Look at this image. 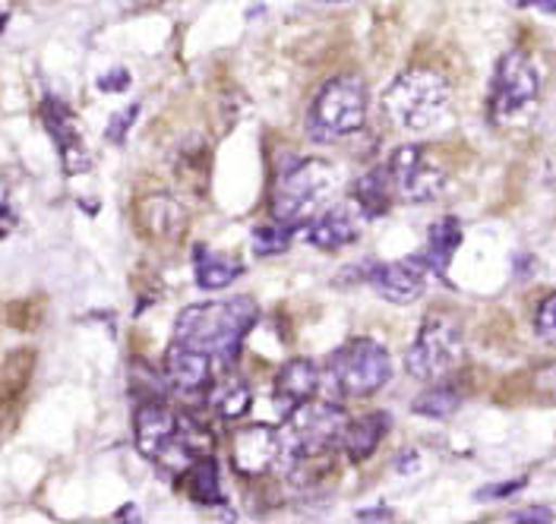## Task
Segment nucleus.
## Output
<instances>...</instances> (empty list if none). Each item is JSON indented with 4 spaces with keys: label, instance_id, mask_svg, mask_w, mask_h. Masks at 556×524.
I'll list each match as a JSON object with an SVG mask.
<instances>
[{
    "label": "nucleus",
    "instance_id": "obj_35",
    "mask_svg": "<svg viewBox=\"0 0 556 524\" xmlns=\"http://www.w3.org/2000/svg\"><path fill=\"white\" fill-rule=\"evenodd\" d=\"M509 3H513V7H531L534 0H509Z\"/></svg>",
    "mask_w": 556,
    "mask_h": 524
},
{
    "label": "nucleus",
    "instance_id": "obj_27",
    "mask_svg": "<svg viewBox=\"0 0 556 524\" xmlns=\"http://www.w3.org/2000/svg\"><path fill=\"white\" fill-rule=\"evenodd\" d=\"M534 332L544 338V342H556V291L547 294L534 314Z\"/></svg>",
    "mask_w": 556,
    "mask_h": 524
},
{
    "label": "nucleus",
    "instance_id": "obj_2",
    "mask_svg": "<svg viewBox=\"0 0 556 524\" xmlns=\"http://www.w3.org/2000/svg\"><path fill=\"white\" fill-rule=\"evenodd\" d=\"M339 193V175L329 162L319 158H294L276 177L273 190V215L288 225H311L319 212L332 206Z\"/></svg>",
    "mask_w": 556,
    "mask_h": 524
},
{
    "label": "nucleus",
    "instance_id": "obj_20",
    "mask_svg": "<svg viewBox=\"0 0 556 524\" xmlns=\"http://www.w3.org/2000/svg\"><path fill=\"white\" fill-rule=\"evenodd\" d=\"M193 276H197V284L203 291H218V287H228L231 281L241 276V266L231 256H222V253H212L206 246H197L193 250Z\"/></svg>",
    "mask_w": 556,
    "mask_h": 524
},
{
    "label": "nucleus",
    "instance_id": "obj_25",
    "mask_svg": "<svg viewBox=\"0 0 556 524\" xmlns=\"http://www.w3.org/2000/svg\"><path fill=\"white\" fill-rule=\"evenodd\" d=\"M142 218H146V221H149V218H159V221H162V225H159V238H174V234L184 231V212L177 209L172 200H165V196L149 200V203L142 206Z\"/></svg>",
    "mask_w": 556,
    "mask_h": 524
},
{
    "label": "nucleus",
    "instance_id": "obj_19",
    "mask_svg": "<svg viewBox=\"0 0 556 524\" xmlns=\"http://www.w3.org/2000/svg\"><path fill=\"white\" fill-rule=\"evenodd\" d=\"M462 246V225L455 221V218H440V221H433L430 225V231H427V244H424V263L430 266V272H437V276H446V269H450L452 256H455V250Z\"/></svg>",
    "mask_w": 556,
    "mask_h": 524
},
{
    "label": "nucleus",
    "instance_id": "obj_9",
    "mask_svg": "<svg viewBox=\"0 0 556 524\" xmlns=\"http://www.w3.org/2000/svg\"><path fill=\"white\" fill-rule=\"evenodd\" d=\"M386 171H389L395 196L405 200V203H433L446 190V168L424 145L395 149Z\"/></svg>",
    "mask_w": 556,
    "mask_h": 524
},
{
    "label": "nucleus",
    "instance_id": "obj_14",
    "mask_svg": "<svg viewBox=\"0 0 556 524\" xmlns=\"http://www.w3.org/2000/svg\"><path fill=\"white\" fill-rule=\"evenodd\" d=\"M41 117H45V127L51 133V140L58 145L61 158H64V171L67 175H79V171H89V152L83 145L79 137V127H76V117L70 114V107L58 99H48L41 105Z\"/></svg>",
    "mask_w": 556,
    "mask_h": 524
},
{
    "label": "nucleus",
    "instance_id": "obj_26",
    "mask_svg": "<svg viewBox=\"0 0 556 524\" xmlns=\"http://www.w3.org/2000/svg\"><path fill=\"white\" fill-rule=\"evenodd\" d=\"M177 436H180V443L190 449V455H208L212 452V430H208L203 420L190 418V414H180V420H177Z\"/></svg>",
    "mask_w": 556,
    "mask_h": 524
},
{
    "label": "nucleus",
    "instance_id": "obj_10",
    "mask_svg": "<svg viewBox=\"0 0 556 524\" xmlns=\"http://www.w3.org/2000/svg\"><path fill=\"white\" fill-rule=\"evenodd\" d=\"M541 79L534 64L528 61V54L521 51H509L500 57L496 73H493V86H490V111L493 117L506 120L516 117L519 111L531 105L538 99Z\"/></svg>",
    "mask_w": 556,
    "mask_h": 524
},
{
    "label": "nucleus",
    "instance_id": "obj_15",
    "mask_svg": "<svg viewBox=\"0 0 556 524\" xmlns=\"http://www.w3.org/2000/svg\"><path fill=\"white\" fill-rule=\"evenodd\" d=\"M361 215L364 209L357 212V206H329L307 225V244L316 250H342L354 244L364 231Z\"/></svg>",
    "mask_w": 556,
    "mask_h": 524
},
{
    "label": "nucleus",
    "instance_id": "obj_13",
    "mask_svg": "<svg viewBox=\"0 0 556 524\" xmlns=\"http://www.w3.org/2000/svg\"><path fill=\"white\" fill-rule=\"evenodd\" d=\"M212 357L203 350L190 348V345H180L172 342V348L165 350V380L172 385L174 392L180 395H200L208 392V385L215 383V373H212Z\"/></svg>",
    "mask_w": 556,
    "mask_h": 524
},
{
    "label": "nucleus",
    "instance_id": "obj_28",
    "mask_svg": "<svg viewBox=\"0 0 556 524\" xmlns=\"http://www.w3.org/2000/svg\"><path fill=\"white\" fill-rule=\"evenodd\" d=\"M137 114H139V105H130L127 111H121V114L108 124V140L124 142L127 130H130V127H134V120H137Z\"/></svg>",
    "mask_w": 556,
    "mask_h": 524
},
{
    "label": "nucleus",
    "instance_id": "obj_22",
    "mask_svg": "<svg viewBox=\"0 0 556 524\" xmlns=\"http://www.w3.org/2000/svg\"><path fill=\"white\" fill-rule=\"evenodd\" d=\"M392 196H395V190H392V180H389L386 168L370 171L354 183V200L364 209V215H386L392 206Z\"/></svg>",
    "mask_w": 556,
    "mask_h": 524
},
{
    "label": "nucleus",
    "instance_id": "obj_30",
    "mask_svg": "<svg viewBox=\"0 0 556 524\" xmlns=\"http://www.w3.org/2000/svg\"><path fill=\"white\" fill-rule=\"evenodd\" d=\"M509 522L547 524V522H554V512H551V509H544V506H534V509H519V512H513V515H509Z\"/></svg>",
    "mask_w": 556,
    "mask_h": 524
},
{
    "label": "nucleus",
    "instance_id": "obj_24",
    "mask_svg": "<svg viewBox=\"0 0 556 524\" xmlns=\"http://www.w3.org/2000/svg\"><path fill=\"white\" fill-rule=\"evenodd\" d=\"M294 234H298V225H288V221H269V225H260L253 231V253L256 256H278L285 253L288 246L294 244Z\"/></svg>",
    "mask_w": 556,
    "mask_h": 524
},
{
    "label": "nucleus",
    "instance_id": "obj_17",
    "mask_svg": "<svg viewBox=\"0 0 556 524\" xmlns=\"http://www.w3.org/2000/svg\"><path fill=\"white\" fill-rule=\"evenodd\" d=\"M392 420L386 411H374V414H364L357 420H348L345 433H342V449H345L348 461L361 464L367 461L370 455L380 449V443L386 439Z\"/></svg>",
    "mask_w": 556,
    "mask_h": 524
},
{
    "label": "nucleus",
    "instance_id": "obj_34",
    "mask_svg": "<svg viewBox=\"0 0 556 524\" xmlns=\"http://www.w3.org/2000/svg\"><path fill=\"white\" fill-rule=\"evenodd\" d=\"M534 7H538L541 13H556V0H534Z\"/></svg>",
    "mask_w": 556,
    "mask_h": 524
},
{
    "label": "nucleus",
    "instance_id": "obj_3",
    "mask_svg": "<svg viewBox=\"0 0 556 524\" xmlns=\"http://www.w3.org/2000/svg\"><path fill=\"white\" fill-rule=\"evenodd\" d=\"M450 79L443 73L417 67V71H405L389 82V89L382 92V107L405 130L424 133L443 120V114L450 107Z\"/></svg>",
    "mask_w": 556,
    "mask_h": 524
},
{
    "label": "nucleus",
    "instance_id": "obj_23",
    "mask_svg": "<svg viewBox=\"0 0 556 524\" xmlns=\"http://www.w3.org/2000/svg\"><path fill=\"white\" fill-rule=\"evenodd\" d=\"M458 405H462V395L455 388H450V385H433V388H427V392L417 395L415 401H412V411L420 414V418L446 420L458 411Z\"/></svg>",
    "mask_w": 556,
    "mask_h": 524
},
{
    "label": "nucleus",
    "instance_id": "obj_8",
    "mask_svg": "<svg viewBox=\"0 0 556 524\" xmlns=\"http://www.w3.org/2000/svg\"><path fill=\"white\" fill-rule=\"evenodd\" d=\"M348 420L351 418L342 405L311 398L288 414V430H285L288 449L294 458H316L329 452L336 443H342Z\"/></svg>",
    "mask_w": 556,
    "mask_h": 524
},
{
    "label": "nucleus",
    "instance_id": "obj_11",
    "mask_svg": "<svg viewBox=\"0 0 556 524\" xmlns=\"http://www.w3.org/2000/svg\"><path fill=\"white\" fill-rule=\"evenodd\" d=\"M285 458H294L285 433L266 423H250L231 439V464L243 477H263Z\"/></svg>",
    "mask_w": 556,
    "mask_h": 524
},
{
    "label": "nucleus",
    "instance_id": "obj_21",
    "mask_svg": "<svg viewBox=\"0 0 556 524\" xmlns=\"http://www.w3.org/2000/svg\"><path fill=\"white\" fill-rule=\"evenodd\" d=\"M187 496L200 506H218L222 502V477H218V464L215 458L200 455L190 468H187Z\"/></svg>",
    "mask_w": 556,
    "mask_h": 524
},
{
    "label": "nucleus",
    "instance_id": "obj_5",
    "mask_svg": "<svg viewBox=\"0 0 556 524\" xmlns=\"http://www.w3.org/2000/svg\"><path fill=\"white\" fill-rule=\"evenodd\" d=\"M462 357H465V342L458 322L450 316H430L420 325L415 345L405 354V370L420 383H440L458 370Z\"/></svg>",
    "mask_w": 556,
    "mask_h": 524
},
{
    "label": "nucleus",
    "instance_id": "obj_16",
    "mask_svg": "<svg viewBox=\"0 0 556 524\" xmlns=\"http://www.w3.org/2000/svg\"><path fill=\"white\" fill-rule=\"evenodd\" d=\"M316 388H319V367L307 357L288 360L276 373V398L288 414L304 401H311Z\"/></svg>",
    "mask_w": 556,
    "mask_h": 524
},
{
    "label": "nucleus",
    "instance_id": "obj_6",
    "mask_svg": "<svg viewBox=\"0 0 556 524\" xmlns=\"http://www.w3.org/2000/svg\"><path fill=\"white\" fill-rule=\"evenodd\" d=\"M177 420L180 414L172 411L165 401H142L134 418V433H137V449L142 458L155 461L159 468L174 471V474H187V468L197 461V455L180 443L177 436Z\"/></svg>",
    "mask_w": 556,
    "mask_h": 524
},
{
    "label": "nucleus",
    "instance_id": "obj_1",
    "mask_svg": "<svg viewBox=\"0 0 556 524\" xmlns=\"http://www.w3.org/2000/svg\"><path fill=\"white\" fill-rule=\"evenodd\" d=\"M256 322V304L250 297H228L193 304L177 316L174 342L203 350L218 363H235L241 354L243 335Z\"/></svg>",
    "mask_w": 556,
    "mask_h": 524
},
{
    "label": "nucleus",
    "instance_id": "obj_29",
    "mask_svg": "<svg viewBox=\"0 0 556 524\" xmlns=\"http://www.w3.org/2000/svg\"><path fill=\"white\" fill-rule=\"evenodd\" d=\"M528 484V477H516V481H506V484H493V487H484L478 493V499L486 502V499H506V496H513L516 489H521Z\"/></svg>",
    "mask_w": 556,
    "mask_h": 524
},
{
    "label": "nucleus",
    "instance_id": "obj_12",
    "mask_svg": "<svg viewBox=\"0 0 556 524\" xmlns=\"http://www.w3.org/2000/svg\"><path fill=\"white\" fill-rule=\"evenodd\" d=\"M364 279L389 304H415L427 291L430 266L424 263V256H408L399 263H374L367 266Z\"/></svg>",
    "mask_w": 556,
    "mask_h": 524
},
{
    "label": "nucleus",
    "instance_id": "obj_7",
    "mask_svg": "<svg viewBox=\"0 0 556 524\" xmlns=\"http://www.w3.org/2000/svg\"><path fill=\"white\" fill-rule=\"evenodd\" d=\"M329 376L345 395H374L392 376V357L380 342L357 335L329 357Z\"/></svg>",
    "mask_w": 556,
    "mask_h": 524
},
{
    "label": "nucleus",
    "instance_id": "obj_4",
    "mask_svg": "<svg viewBox=\"0 0 556 524\" xmlns=\"http://www.w3.org/2000/svg\"><path fill=\"white\" fill-rule=\"evenodd\" d=\"M367 124V89L357 76L329 79L307 114V133L316 142H336L364 130Z\"/></svg>",
    "mask_w": 556,
    "mask_h": 524
},
{
    "label": "nucleus",
    "instance_id": "obj_31",
    "mask_svg": "<svg viewBox=\"0 0 556 524\" xmlns=\"http://www.w3.org/2000/svg\"><path fill=\"white\" fill-rule=\"evenodd\" d=\"M130 86V73L127 71H111L108 76L99 79V89L102 92H124Z\"/></svg>",
    "mask_w": 556,
    "mask_h": 524
},
{
    "label": "nucleus",
    "instance_id": "obj_33",
    "mask_svg": "<svg viewBox=\"0 0 556 524\" xmlns=\"http://www.w3.org/2000/svg\"><path fill=\"white\" fill-rule=\"evenodd\" d=\"M417 464H420V458H417L415 452H405L402 458H399V471H402V474H412V471H417Z\"/></svg>",
    "mask_w": 556,
    "mask_h": 524
},
{
    "label": "nucleus",
    "instance_id": "obj_36",
    "mask_svg": "<svg viewBox=\"0 0 556 524\" xmlns=\"http://www.w3.org/2000/svg\"><path fill=\"white\" fill-rule=\"evenodd\" d=\"M319 3H348V0H319Z\"/></svg>",
    "mask_w": 556,
    "mask_h": 524
},
{
    "label": "nucleus",
    "instance_id": "obj_32",
    "mask_svg": "<svg viewBox=\"0 0 556 524\" xmlns=\"http://www.w3.org/2000/svg\"><path fill=\"white\" fill-rule=\"evenodd\" d=\"M357 522H392V512L389 509H361Z\"/></svg>",
    "mask_w": 556,
    "mask_h": 524
},
{
    "label": "nucleus",
    "instance_id": "obj_18",
    "mask_svg": "<svg viewBox=\"0 0 556 524\" xmlns=\"http://www.w3.org/2000/svg\"><path fill=\"white\" fill-rule=\"evenodd\" d=\"M208 411L218 420H241L253 408V388L243 376L215 380L206 392Z\"/></svg>",
    "mask_w": 556,
    "mask_h": 524
}]
</instances>
